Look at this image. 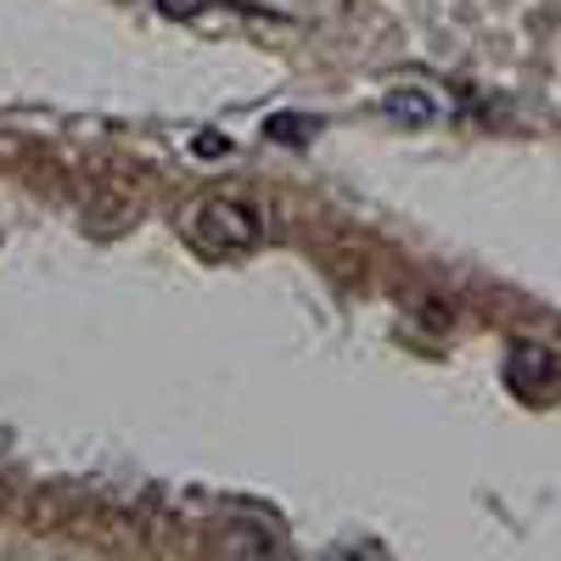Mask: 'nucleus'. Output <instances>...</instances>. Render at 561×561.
Returning a JSON list of instances; mask_svg holds the SVG:
<instances>
[{
    "instance_id": "obj_2",
    "label": "nucleus",
    "mask_w": 561,
    "mask_h": 561,
    "mask_svg": "<svg viewBox=\"0 0 561 561\" xmlns=\"http://www.w3.org/2000/svg\"><path fill=\"white\" fill-rule=\"evenodd\" d=\"M505 382L517 388V393H528V399H545L561 382V365H556L550 348H517V354H511V365H505Z\"/></svg>"
},
{
    "instance_id": "obj_4",
    "label": "nucleus",
    "mask_w": 561,
    "mask_h": 561,
    "mask_svg": "<svg viewBox=\"0 0 561 561\" xmlns=\"http://www.w3.org/2000/svg\"><path fill=\"white\" fill-rule=\"evenodd\" d=\"M270 135L287 140V147H298V140L309 135V124H304V118H270Z\"/></svg>"
},
{
    "instance_id": "obj_3",
    "label": "nucleus",
    "mask_w": 561,
    "mask_h": 561,
    "mask_svg": "<svg viewBox=\"0 0 561 561\" xmlns=\"http://www.w3.org/2000/svg\"><path fill=\"white\" fill-rule=\"evenodd\" d=\"M382 113L393 124H404V129H427L438 118V96H433V90H421V84H399V90L382 96Z\"/></svg>"
},
{
    "instance_id": "obj_1",
    "label": "nucleus",
    "mask_w": 561,
    "mask_h": 561,
    "mask_svg": "<svg viewBox=\"0 0 561 561\" xmlns=\"http://www.w3.org/2000/svg\"><path fill=\"white\" fill-rule=\"evenodd\" d=\"M259 237H264L259 214H253L248 203H237V197H208V203H197V214H192V242H197L203 253H214V259L253 253Z\"/></svg>"
},
{
    "instance_id": "obj_5",
    "label": "nucleus",
    "mask_w": 561,
    "mask_h": 561,
    "mask_svg": "<svg viewBox=\"0 0 561 561\" xmlns=\"http://www.w3.org/2000/svg\"><path fill=\"white\" fill-rule=\"evenodd\" d=\"M192 152H197V158H219V152H230V140H225V135H214V140L203 135V140H192Z\"/></svg>"
}]
</instances>
